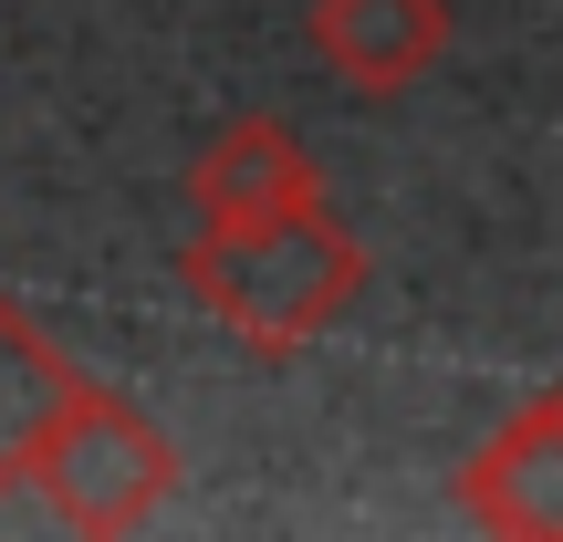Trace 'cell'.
<instances>
[{
  "mask_svg": "<svg viewBox=\"0 0 563 542\" xmlns=\"http://www.w3.org/2000/svg\"><path fill=\"white\" fill-rule=\"evenodd\" d=\"M178 281L241 355L292 365L313 334H334V323L355 313L365 241L313 199V209H282V220H251V230H199V241L178 251Z\"/></svg>",
  "mask_w": 563,
  "mask_h": 542,
  "instance_id": "1",
  "label": "cell"
},
{
  "mask_svg": "<svg viewBox=\"0 0 563 542\" xmlns=\"http://www.w3.org/2000/svg\"><path fill=\"white\" fill-rule=\"evenodd\" d=\"M460 511L481 532H511V542H563V386L511 407L460 460Z\"/></svg>",
  "mask_w": 563,
  "mask_h": 542,
  "instance_id": "3",
  "label": "cell"
},
{
  "mask_svg": "<svg viewBox=\"0 0 563 542\" xmlns=\"http://www.w3.org/2000/svg\"><path fill=\"white\" fill-rule=\"evenodd\" d=\"M313 53L355 95H407L449 63V0H313Z\"/></svg>",
  "mask_w": 563,
  "mask_h": 542,
  "instance_id": "5",
  "label": "cell"
},
{
  "mask_svg": "<svg viewBox=\"0 0 563 542\" xmlns=\"http://www.w3.org/2000/svg\"><path fill=\"white\" fill-rule=\"evenodd\" d=\"M21 490H42V511H53L63 532H136L146 511L178 490V449H167V428L136 418L115 386L74 376V397L32 428Z\"/></svg>",
  "mask_w": 563,
  "mask_h": 542,
  "instance_id": "2",
  "label": "cell"
},
{
  "mask_svg": "<svg viewBox=\"0 0 563 542\" xmlns=\"http://www.w3.org/2000/svg\"><path fill=\"white\" fill-rule=\"evenodd\" d=\"M84 365H63L53 344H42V323L21 313L11 292H0V501L21 490V460H32V428L53 418L63 397H74Z\"/></svg>",
  "mask_w": 563,
  "mask_h": 542,
  "instance_id": "6",
  "label": "cell"
},
{
  "mask_svg": "<svg viewBox=\"0 0 563 542\" xmlns=\"http://www.w3.org/2000/svg\"><path fill=\"white\" fill-rule=\"evenodd\" d=\"M313 199H323V178H313V157H302V136L282 115H230L188 157L199 230H251V220H282V209H313Z\"/></svg>",
  "mask_w": 563,
  "mask_h": 542,
  "instance_id": "4",
  "label": "cell"
}]
</instances>
